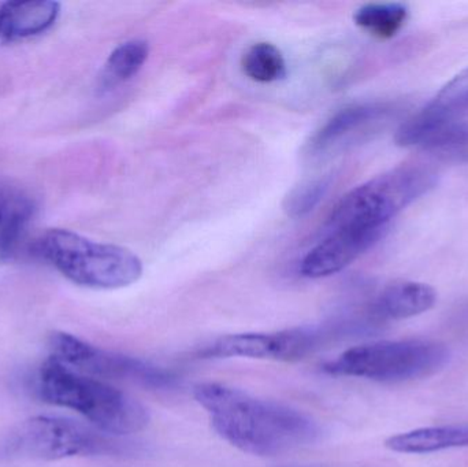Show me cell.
<instances>
[{
    "instance_id": "5b68a950",
    "label": "cell",
    "mask_w": 468,
    "mask_h": 467,
    "mask_svg": "<svg viewBox=\"0 0 468 467\" xmlns=\"http://www.w3.org/2000/svg\"><path fill=\"white\" fill-rule=\"evenodd\" d=\"M450 351L441 343L409 339L368 343L349 348L324 365L330 375L403 383L428 377L445 366Z\"/></svg>"
},
{
    "instance_id": "ac0fdd59",
    "label": "cell",
    "mask_w": 468,
    "mask_h": 467,
    "mask_svg": "<svg viewBox=\"0 0 468 467\" xmlns=\"http://www.w3.org/2000/svg\"><path fill=\"white\" fill-rule=\"evenodd\" d=\"M242 71L250 80L261 84L280 81L286 77L285 58L271 43H256L242 57Z\"/></svg>"
},
{
    "instance_id": "52a82bcc",
    "label": "cell",
    "mask_w": 468,
    "mask_h": 467,
    "mask_svg": "<svg viewBox=\"0 0 468 467\" xmlns=\"http://www.w3.org/2000/svg\"><path fill=\"white\" fill-rule=\"evenodd\" d=\"M51 358L98 380L129 381L150 388H172L177 377L166 369L133 356L101 350L65 332L49 336Z\"/></svg>"
},
{
    "instance_id": "30bf717a",
    "label": "cell",
    "mask_w": 468,
    "mask_h": 467,
    "mask_svg": "<svg viewBox=\"0 0 468 467\" xmlns=\"http://www.w3.org/2000/svg\"><path fill=\"white\" fill-rule=\"evenodd\" d=\"M401 147L433 148L458 147L468 143V125L459 117L429 104L411 120L404 122L396 134Z\"/></svg>"
},
{
    "instance_id": "6da1fadb",
    "label": "cell",
    "mask_w": 468,
    "mask_h": 467,
    "mask_svg": "<svg viewBox=\"0 0 468 467\" xmlns=\"http://www.w3.org/2000/svg\"><path fill=\"white\" fill-rule=\"evenodd\" d=\"M195 399L207 410L216 432L247 454L272 457L314 443L321 435L307 414L224 384H199Z\"/></svg>"
},
{
    "instance_id": "44dd1931",
    "label": "cell",
    "mask_w": 468,
    "mask_h": 467,
    "mask_svg": "<svg viewBox=\"0 0 468 467\" xmlns=\"http://www.w3.org/2000/svg\"><path fill=\"white\" fill-rule=\"evenodd\" d=\"M292 467H299V466H292ZM300 467H305V466H300Z\"/></svg>"
},
{
    "instance_id": "3957f363",
    "label": "cell",
    "mask_w": 468,
    "mask_h": 467,
    "mask_svg": "<svg viewBox=\"0 0 468 467\" xmlns=\"http://www.w3.org/2000/svg\"><path fill=\"white\" fill-rule=\"evenodd\" d=\"M30 251L74 284L93 290H118L139 281L143 262L133 251L99 243L68 229L41 233Z\"/></svg>"
},
{
    "instance_id": "ffe728a7",
    "label": "cell",
    "mask_w": 468,
    "mask_h": 467,
    "mask_svg": "<svg viewBox=\"0 0 468 467\" xmlns=\"http://www.w3.org/2000/svg\"><path fill=\"white\" fill-rule=\"evenodd\" d=\"M431 104L452 117L468 111V68L451 80Z\"/></svg>"
},
{
    "instance_id": "e0dca14e",
    "label": "cell",
    "mask_w": 468,
    "mask_h": 467,
    "mask_svg": "<svg viewBox=\"0 0 468 467\" xmlns=\"http://www.w3.org/2000/svg\"><path fill=\"white\" fill-rule=\"evenodd\" d=\"M409 18V10L400 3H374L360 7L355 13L357 27L377 37L389 38L398 35Z\"/></svg>"
},
{
    "instance_id": "4fadbf2b",
    "label": "cell",
    "mask_w": 468,
    "mask_h": 467,
    "mask_svg": "<svg viewBox=\"0 0 468 467\" xmlns=\"http://www.w3.org/2000/svg\"><path fill=\"white\" fill-rule=\"evenodd\" d=\"M437 293L431 285L417 281H398L388 285L374 299L370 317L374 321L406 320L433 309Z\"/></svg>"
},
{
    "instance_id": "8992f818",
    "label": "cell",
    "mask_w": 468,
    "mask_h": 467,
    "mask_svg": "<svg viewBox=\"0 0 468 467\" xmlns=\"http://www.w3.org/2000/svg\"><path fill=\"white\" fill-rule=\"evenodd\" d=\"M123 443L96 428L57 416H36L16 425L3 443L5 457L60 461L123 452Z\"/></svg>"
},
{
    "instance_id": "ba28073f",
    "label": "cell",
    "mask_w": 468,
    "mask_h": 467,
    "mask_svg": "<svg viewBox=\"0 0 468 467\" xmlns=\"http://www.w3.org/2000/svg\"><path fill=\"white\" fill-rule=\"evenodd\" d=\"M346 336L338 323L302 326L271 334H239L221 337L200 353L205 358H252L292 362L305 358L333 340Z\"/></svg>"
},
{
    "instance_id": "277c9868",
    "label": "cell",
    "mask_w": 468,
    "mask_h": 467,
    "mask_svg": "<svg viewBox=\"0 0 468 467\" xmlns=\"http://www.w3.org/2000/svg\"><path fill=\"white\" fill-rule=\"evenodd\" d=\"M436 175L420 165H406L371 178L346 194L327 219L332 230H385L407 206L433 188Z\"/></svg>"
},
{
    "instance_id": "5bb4252c",
    "label": "cell",
    "mask_w": 468,
    "mask_h": 467,
    "mask_svg": "<svg viewBox=\"0 0 468 467\" xmlns=\"http://www.w3.org/2000/svg\"><path fill=\"white\" fill-rule=\"evenodd\" d=\"M385 446L401 454H431L468 447V424L422 428L392 436Z\"/></svg>"
},
{
    "instance_id": "9a60e30c",
    "label": "cell",
    "mask_w": 468,
    "mask_h": 467,
    "mask_svg": "<svg viewBox=\"0 0 468 467\" xmlns=\"http://www.w3.org/2000/svg\"><path fill=\"white\" fill-rule=\"evenodd\" d=\"M388 111L389 110L387 106L376 103L356 104L341 110L315 134L313 140L314 150H326L346 134L352 133V131H356L360 126L377 120Z\"/></svg>"
},
{
    "instance_id": "7a4b0ae2",
    "label": "cell",
    "mask_w": 468,
    "mask_h": 467,
    "mask_svg": "<svg viewBox=\"0 0 468 467\" xmlns=\"http://www.w3.org/2000/svg\"><path fill=\"white\" fill-rule=\"evenodd\" d=\"M37 389L44 402L76 411L93 428L110 436L142 432L150 422L147 409L136 399L54 358L41 366Z\"/></svg>"
},
{
    "instance_id": "8fae6325",
    "label": "cell",
    "mask_w": 468,
    "mask_h": 467,
    "mask_svg": "<svg viewBox=\"0 0 468 467\" xmlns=\"http://www.w3.org/2000/svg\"><path fill=\"white\" fill-rule=\"evenodd\" d=\"M36 213V197L16 181L0 177V260L16 252Z\"/></svg>"
},
{
    "instance_id": "7c38bea8",
    "label": "cell",
    "mask_w": 468,
    "mask_h": 467,
    "mask_svg": "<svg viewBox=\"0 0 468 467\" xmlns=\"http://www.w3.org/2000/svg\"><path fill=\"white\" fill-rule=\"evenodd\" d=\"M60 5L51 0H13L0 5V46L41 35L54 27Z\"/></svg>"
},
{
    "instance_id": "2e32d148",
    "label": "cell",
    "mask_w": 468,
    "mask_h": 467,
    "mask_svg": "<svg viewBox=\"0 0 468 467\" xmlns=\"http://www.w3.org/2000/svg\"><path fill=\"white\" fill-rule=\"evenodd\" d=\"M148 54H150V46L145 40L134 38L120 44L104 63L103 71L99 80L101 90L106 92L136 76L147 60Z\"/></svg>"
},
{
    "instance_id": "d6986e66",
    "label": "cell",
    "mask_w": 468,
    "mask_h": 467,
    "mask_svg": "<svg viewBox=\"0 0 468 467\" xmlns=\"http://www.w3.org/2000/svg\"><path fill=\"white\" fill-rule=\"evenodd\" d=\"M330 188V178L319 177L294 186L283 200V211L291 218H303L324 199Z\"/></svg>"
},
{
    "instance_id": "9c48e42d",
    "label": "cell",
    "mask_w": 468,
    "mask_h": 467,
    "mask_svg": "<svg viewBox=\"0 0 468 467\" xmlns=\"http://www.w3.org/2000/svg\"><path fill=\"white\" fill-rule=\"evenodd\" d=\"M384 232L349 229L327 232L326 238L303 258L300 273L307 279H324L340 273L370 249Z\"/></svg>"
}]
</instances>
